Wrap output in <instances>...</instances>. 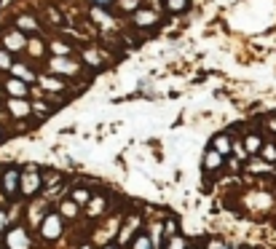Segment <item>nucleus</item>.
I'll use <instances>...</instances> for the list:
<instances>
[{
  "instance_id": "1",
  "label": "nucleus",
  "mask_w": 276,
  "mask_h": 249,
  "mask_svg": "<svg viewBox=\"0 0 276 249\" xmlns=\"http://www.w3.org/2000/svg\"><path fill=\"white\" fill-rule=\"evenodd\" d=\"M43 188V177L35 166H27L25 172H19V193L25 198H33L35 193H41Z\"/></svg>"
},
{
  "instance_id": "44",
  "label": "nucleus",
  "mask_w": 276,
  "mask_h": 249,
  "mask_svg": "<svg viewBox=\"0 0 276 249\" xmlns=\"http://www.w3.org/2000/svg\"><path fill=\"white\" fill-rule=\"evenodd\" d=\"M188 249H196V246H188Z\"/></svg>"
},
{
  "instance_id": "35",
  "label": "nucleus",
  "mask_w": 276,
  "mask_h": 249,
  "mask_svg": "<svg viewBox=\"0 0 276 249\" xmlns=\"http://www.w3.org/2000/svg\"><path fill=\"white\" fill-rule=\"evenodd\" d=\"M207 249H233V246H228L225 241H220V238H209V244Z\"/></svg>"
},
{
  "instance_id": "42",
  "label": "nucleus",
  "mask_w": 276,
  "mask_h": 249,
  "mask_svg": "<svg viewBox=\"0 0 276 249\" xmlns=\"http://www.w3.org/2000/svg\"><path fill=\"white\" fill-rule=\"evenodd\" d=\"M105 249H118V246H115V244H107V246H105Z\"/></svg>"
},
{
  "instance_id": "11",
  "label": "nucleus",
  "mask_w": 276,
  "mask_h": 249,
  "mask_svg": "<svg viewBox=\"0 0 276 249\" xmlns=\"http://www.w3.org/2000/svg\"><path fill=\"white\" fill-rule=\"evenodd\" d=\"M38 83H41V89L49 91V94H62V91H65V81H62L59 75H41Z\"/></svg>"
},
{
  "instance_id": "27",
  "label": "nucleus",
  "mask_w": 276,
  "mask_h": 249,
  "mask_svg": "<svg viewBox=\"0 0 276 249\" xmlns=\"http://www.w3.org/2000/svg\"><path fill=\"white\" fill-rule=\"evenodd\" d=\"M167 249H188V241H185V236H169V241H167Z\"/></svg>"
},
{
  "instance_id": "40",
  "label": "nucleus",
  "mask_w": 276,
  "mask_h": 249,
  "mask_svg": "<svg viewBox=\"0 0 276 249\" xmlns=\"http://www.w3.org/2000/svg\"><path fill=\"white\" fill-rule=\"evenodd\" d=\"M6 201H9V198H6V193L0 190V206H6Z\"/></svg>"
},
{
  "instance_id": "14",
  "label": "nucleus",
  "mask_w": 276,
  "mask_h": 249,
  "mask_svg": "<svg viewBox=\"0 0 276 249\" xmlns=\"http://www.w3.org/2000/svg\"><path fill=\"white\" fill-rule=\"evenodd\" d=\"M223 161H225V155H220L217 150H212V147L204 153V169H207V172H220Z\"/></svg>"
},
{
  "instance_id": "16",
  "label": "nucleus",
  "mask_w": 276,
  "mask_h": 249,
  "mask_svg": "<svg viewBox=\"0 0 276 249\" xmlns=\"http://www.w3.org/2000/svg\"><path fill=\"white\" fill-rule=\"evenodd\" d=\"M59 217H62V220H75V217L78 214H81V206H78L75 204V201H62V204H59V212H57Z\"/></svg>"
},
{
  "instance_id": "18",
  "label": "nucleus",
  "mask_w": 276,
  "mask_h": 249,
  "mask_svg": "<svg viewBox=\"0 0 276 249\" xmlns=\"http://www.w3.org/2000/svg\"><path fill=\"white\" fill-rule=\"evenodd\" d=\"M212 150H217L220 155H231V137L215 134V139H212Z\"/></svg>"
},
{
  "instance_id": "4",
  "label": "nucleus",
  "mask_w": 276,
  "mask_h": 249,
  "mask_svg": "<svg viewBox=\"0 0 276 249\" xmlns=\"http://www.w3.org/2000/svg\"><path fill=\"white\" fill-rule=\"evenodd\" d=\"M137 228H140V214H129V220H126V222L121 225V230H118L115 246H126V244H129V241L140 233Z\"/></svg>"
},
{
  "instance_id": "38",
  "label": "nucleus",
  "mask_w": 276,
  "mask_h": 249,
  "mask_svg": "<svg viewBox=\"0 0 276 249\" xmlns=\"http://www.w3.org/2000/svg\"><path fill=\"white\" fill-rule=\"evenodd\" d=\"M6 222H9V220H6V214H3V212H0V233H3V230H6Z\"/></svg>"
},
{
  "instance_id": "3",
  "label": "nucleus",
  "mask_w": 276,
  "mask_h": 249,
  "mask_svg": "<svg viewBox=\"0 0 276 249\" xmlns=\"http://www.w3.org/2000/svg\"><path fill=\"white\" fill-rule=\"evenodd\" d=\"M62 230H65V220H62L57 212L43 214V220H41V236L46 241H57L62 236Z\"/></svg>"
},
{
  "instance_id": "13",
  "label": "nucleus",
  "mask_w": 276,
  "mask_h": 249,
  "mask_svg": "<svg viewBox=\"0 0 276 249\" xmlns=\"http://www.w3.org/2000/svg\"><path fill=\"white\" fill-rule=\"evenodd\" d=\"M81 62L89 67H102L105 65V54H102L99 49H83L81 51Z\"/></svg>"
},
{
  "instance_id": "5",
  "label": "nucleus",
  "mask_w": 276,
  "mask_h": 249,
  "mask_svg": "<svg viewBox=\"0 0 276 249\" xmlns=\"http://www.w3.org/2000/svg\"><path fill=\"white\" fill-rule=\"evenodd\" d=\"M6 110H9L11 118H30V115H33V107H30L27 97H11Z\"/></svg>"
},
{
  "instance_id": "9",
  "label": "nucleus",
  "mask_w": 276,
  "mask_h": 249,
  "mask_svg": "<svg viewBox=\"0 0 276 249\" xmlns=\"http://www.w3.org/2000/svg\"><path fill=\"white\" fill-rule=\"evenodd\" d=\"M105 212H107V198L105 196H91L89 204H86V217L97 220V217H105Z\"/></svg>"
},
{
  "instance_id": "20",
  "label": "nucleus",
  "mask_w": 276,
  "mask_h": 249,
  "mask_svg": "<svg viewBox=\"0 0 276 249\" xmlns=\"http://www.w3.org/2000/svg\"><path fill=\"white\" fill-rule=\"evenodd\" d=\"M11 75L19 78V81H25V83L35 81V73H33V70H30L27 65H22V62H19V65H11Z\"/></svg>"
},
{
  "instance_id": "2",
  "label": "nucleus",
  "mask_w": 276,
  "mask_h": 249,
  "mask_svg": "<svg viewBox=\"0 0 276 249\" xmlns=\"http://www.w3.org/2000/svg\"><path fill=\"white\" fill-rule=\"evenodd\" d=\"M83 67V62H78L75 57H51L49 70L51 75H78Z\"/></svg>"
},
{
  "instance_id": "34",
  "label": "nucleus",
  "mask_w": 276,
  "mask_h": 249,
  "mask_svg": "<svg viewBox=\"0 0 276 249\" xmlns=\"http://www.w3.org/2000/svg\"><path fill=\"white\" fill-rule=\"evenodd\" d=\"M46 14H49V19H51V25H54V27H59V25H62V14H59V11L46 9Z\"/></svg>"
},
{
  "instance_id": "31",
  "label": "nucleus",
  "mask_w": 276,
  "mask_h": 249,
  "mask_svg": "<svg viewBox=\"0 0 276 249\" xmlns=\"http://www.w3.org/2000/svg\"><path fill=\"white\" fill-rule=\"evenodd\" d=\"M30 107H33V113H38V115H49L54 110L49 102H35V105H30Z\"/></svg>"
},
{
  "instance_id": "22",
  "label": "nucleus",
  "mask_w": 276,
  "mask_h": 249,
  "mask_svg": "<svg viewBox=\"0 0 276 249\" xmlns=\"http://www.w3.org/2000/svg\"><path fill=\"white\" fill-rule=\"evenodd\" d=\"M46 49H49L54 57H73V49H70L65 41H51V43H46Z\"/></svg>"
},
{
  "instance_id": "7",
  "label": "nucleus",
  "mask_w": 276,
  "mask_h": 249,
  "mask_svg": "<svg viewBox=\"0 0 276 249\" xmlns=\"http://www.w3.org/2000/svg\"><path fill=\"white\" fill-rule=\"evenodd\" d=\"M134 25H137L140 30H151L159 25V11H153V9H143L140 6L137 11H134Z\"/></svg>"
},
{
  "instance_id": "25",
  "label": "nucleus",
  "mask_w": 276,
  "mask_h": 249,
  "mask_svg": "<svg viewBox=\"0 0 276 249\" xmlns=\"http://www.w3.org/2000/svg\"><path fill=\"white\" fill-rule=\"evenodd\" d=\"M131 249H156V246H153L151 236H148V233H143V230H140L137 236L131 238Z\"/></svg>"
},
{
  "instance_id": "10",
  "label": "nucleus",
  "mask_w": 276,
  "mask_h": 249,
  "mask_svg": "<svg viewBox=\"0 0 276 249\" xmlns=\"http://www.w3.org/2000/svg\"><path fill=\"white\" fill-rule=\"evenodd\" d=\"M0 185H3L0 190H3L6 196H14V193H19V172H17V169H6Z\"/></svg>"
},
{
  "instance_id": "15",
  "label": "nucleus",
  "mask_w": 276,
  "mask_h": 249,
  "mask_svg": "<svg viewBox=\"0 0 276 249\" xmlns=\"http://www.w3.org/2000/svg\"><path fill=\"white\" fill-rule=\"evenodd\" d=\"M17 30H19V33H33V35H38V33H41V25H38L35 17H27V14H25V17L17 19Z\"/></svg>"
},
{
  "instance_id": "19",
  "label": "nucleus",
  "mask_w": 276,
  "mask_h": 249,
  "mask_svg": "<svg viewBox=\"0 0 276 249\" xmlns=\"http://www.w3.org/2000/svg\"><path fill=\"white\" fill-rule=\"evenodd\" d=\"M25 51L30 54V57L41 59L43 54H46V43L41 41V38H30V41H27V46H25Z\"/></svg>"
},
{
  "instance_id": "33",
  "label": "nucleus",
  "mask_w": 276,
  "mask_h": 249,
  "mask_svg": "<svg viewBox=\"0 0 276 249\" xmlns=\"http://www.w3.org/2000/svg\"><path fill=\"white\" fill-rule=\"evenodd\" d=\"M164 233H167V236H175V233H177V220H175V217H169V220L164 222Z\"/></svg>"
},
{
  "instance_id": "45",
  "label": "nucleus",
  "mask_w": 276,
  "mask_h": 249,
  "mask_svg": "<svg viewBox=\"0 0 276 249\" xmlns=\"http://www.w3.org/2000/svg\"><path fill=\"white\" fill-rule=\"evenodd\" d=\"M0 118H3V113H0Z\"/></svg>"
},
{
  "instance_id": "36",
  "label": "nucleus",
  "mask_w": 276,
  "mask_h": 249,
  "mask_svg": "<svg viewBox=\"0 0 276 249\" xmlns=\"http://www.w3.org/2000/svg\"><path fill=\"white\" fill-rule=\"evenodd\" d=\"M265 126H268V129H271V131H273V134H276V115H271V118H268V121H265Z\"/></svg>"
},
{
  "instance_id": "28",
  "label": "nucleus",
  "mask_w": 276,
  "mask_h": 249,
  "mask_svg": "<svg viewBox=\"0 0 276 249\" xmlns=\"http://www.w3.org/2000/svg\"><path fill=\"white\" fill-rule=\"evenodd\" d=\"M164 6H167L172 14H180V11L188 9V0H164Z\"/></svg>"
},
{
  "instance_id": "29",
  "label": "nucleus",
  "mask_w": 276,
  "mask_h": 249,
  "mask_svg": "<svg viewBox=\"0 0 276 249\" xmlns=\"http://www.w3.org/2000/svg\"><path fill=\"white\" fill-rule=\"evenodd\" d=\"M140 6H143V0H118V9H121V11H131L134 14Z\"/></svg>"
},
{
  "instance_id": "39",
  "label": "nucleus",
  "mask_w": 276,
  "mask_h": 249,
  "mask_svg": "<svg viewBox=\"0 0 276 249\" xmlns=\"http://www.w3.org/2000/svg\"><path fill=\"white\" fill-rule=\"evenodd\" d=\"M151 6H153V11H159L161 9V0H151Z\"/></svg>"
},
{
  "instance_id": "43",
  "label": "nucleus",
  "mask_w": 276,
  "mask_h": 249,
  "mask_svg": "<svg viewBox=\"0 0 276 249\" xmlns=\"http://www.w3.org/2000/svg\"><path fill=\"white\" fill-rule=\"evenodd\" d=\"M0 139H3V131H0Z\"/></svg>"
},
{
  "instance_id": "41",
  "label": "nucleus",
  "mask_w": 276,
  "mask_h": 249,
  "mask_svg": "<svg viewBox=\"0 0 276 249\" xmlns=\"http://www.w3.org/2000/svg\"><path fill=\"white\" fill-rule=\"evenodd\" d=\"M78 249H91V244H83V246H78Z\"/></svg>"
},
{
  "instance_id": "37",
  "label": "nucleus",
  "mask_w": 276,
  "mask_h": 249,
  "mask_svg": "<svg viewBox=\"0 0 276 249\" xmlns=\"http://www.w3.org/2000/svg\"><path fill=\"white\" fill-rule=\"evenodd\" d=\"M91 3H94V6H99V9H105V6H110L113 0H91Z\"/></svg>"
},
{
  "instance_id": "23",
  "label": "nucleus",
  "mask_w": 276,
  "mask_h": 249,
  "mask_svg": "<svg viewBox=\"0 0 276 249\" xmlns=\"http://www.w3.org/2000/svg\"><path fill=\"white\" fill-rule=\"evenodd\" d=\"M91 19H94V25H99V27H110V25H113L110 14L105 9H99V6H94V9H91Z\"/></svg>"
},
{
  "instance_id": "46",
  "label": "nucleus",
  "mask_w": 276,
  "mask_h": 249,
  "mask_svg": "<svg viewBox=\"0 0 276 249\" xmlns=\"http://www.w3.org/2000/svg\"><path fill=\"white\" fill-rule=\"evenodd\" d=\"M273 145H276V142H273Z\"/></svg>"
},
{
  "instance_id": "21",
  "label": "nucleus",
  "mask_w": 276,
  "mask_h": 249,
  "mask_svg": "<svg viewBox=\"0 0 276 249\" xmlns=\"http://www.w3.org/2000/svg\"><path fill=\"white\" fill-rule=\"evenodd\" d=\"M241 145H244V150H247V155H257L260 145H263V137H260V134H247Z\"/></svg>"
},
{
  "instance_id": "6",
  "label": "nucleus",
  "mask_w": 276,
  "mask_h": 249,
  "mask_svg": "<svg viewBox=\"0 0 276 249\" xmlns=\"http://www.w3.org/2000/svg\"><path fill=\"white\" fill-rule=\"evenodd\" d=\"M25 46H27V35H25V33H19V30H11V33H6V35H3V49L9 51V54H19V51H25Z\"/></svg>"
},
{
  "instance_id": "8",
  "label": "nucleus",
  "mask_w": 276,
  "mask_h": 249,
  "mask_svg": "<svg viewBox=\"0 0 276 249\" xmlns=\"http://www.w3.org/2000/svg\"><path fill=\"white\" fill-rule=\"evenodd\" d=\"M6 246L9 249H30V236L25 228H11L6 233Z\"/></svg>"
},
{
  "instance_id": "30",
  "label": "nucleus",
  "mask_w": 276,
  "mask_h": 249,
  "mask_svg": "<svg viewBox=\"0 0 276 249\" xmlns=\"http://www.w3.org/2000/svg\"><path fill=\"white\" fill-rule=\"evenodd\" d=\"M231 153L236 155V158H241V161H247L249 155H247V150H244V145L241 142H231Z\"/></svg>"
},
{
  "instance_id": "12",
  "label": "nucleus",
  "mask_w": 276,
  "mask_h": 249,
  "mask_svg": "<svg viewBox=\"0 0 276 249\" xmlns=\"http://www.w3.org/2000/svg\"><path fill=\"white\" fill-rule=\"evenodd\" d=\"M3 89L9 91V97H27V94H30V86H27V83L19 81V78H14V75L3 83Z\"/></svg>"
},
{
  "instance_id": "32",
  "label": "nucleus",
  "mask_w": 276,
  "mask_h": 249,
  "mask_svg": "<svg viewBox=\"0 0 276 249\" xmlns=\"http://www.w3.org/2000/svg\"><path fill=\"white\" fill-rule=\"evenodd\" d=\"M11 65H14V62H11V54L6 51V49H0V70H11Z\"/></svg>"
},
{
  "instance_id": "26",
  "label": "nucleus",
  "mask_w": 276,
  "mask_h": 249,
  "mask_svg": "<svg viewBox=\"0 0 276 249\" xmlns=\"http://www.w3.org/2000/svg\"><path fill=\"white\" fill-rule=\"evenodd\" d=\"M257 155H260L263 161H268V163H276V145L263 142V145H260V150H257Z\"/></svg>"
},
{
  "instance_id": "24",
  "label": "nucleus",
  "mask_w": 276,
  "mask_h": 249,
  "mask_svg": "<svg viewBox=\"0 0 276 249\" xmlns=\"http://www.w3.org/2000/svg\"><path fill=\"white\" fill-rule=\"evenodd\" d=\"M89 198H91V193L86 188H73V190H70V201H75L78 206H86V204H89Z\"/></svg>"
},
{
  "instance_id": "17",
  "label": "nucleus",
  "mask_w": 276,
  "mask_h": 249,
  "mask_svg": "<svg viewBox=\"0 0 276 249\" xmlns=\"http://www.w3.org/2000/svg\"><path fill=\"white\" fill-rule=\"evenodd\" d=\"M247 172H252V174H268L271 172L273 174V163H268V161H263V158H247Z\"/></svg>"
}]
</instances>
